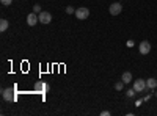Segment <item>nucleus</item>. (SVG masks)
I'll list each match as a JSON object with an SVG mask.
<instances>
[{"mask_svg":"<svg viewBox=\"0 0 157 116\" xmlns=\"http://www.w3.org/2000/svg\"><path fill=\"white\" fill-rule=\"evenodd\" d=\"M88 16H90V9H88V8L80 6V8H77V9H75V17H77V19L85 21V19H88Z\"/></svg>","mask_w":157,"mask_h":116,"instance_id":"1","label":"nucleus"},{"mask_svg":"<svg viewBox=\"0 0 157 116\" xmlns=\"http://www.w3.org/2000/svg\"><path fill=\"white\" fill-rule=\"evenodd\" d=\"M148 86H146V80H143V79H137L134 82V89H135V93H141V91H145Z\"/></svg>","mask_w":157,"mask_h":116,"instance_id":"2","label":"nucleus"},{"mask_svg":"<svg viewBox=\"0 0 157 116\" xmlns=\"http://www.w3.org/2000/svg\"><path fill=\"white\" fill-rule=\"evenodd\" d=\"M109 11H110V14H112V16H118V14H120V13L123 11V5H121L120 2H115V3L110 5Z\"/></svg>","mask_w":157,"mask_h":116,"instance_id":"3","label":"nucleus"},{"mask_svg":"<svg viewBox=\"0 0 157 116\" xmlns=\"http://www.w3.org/2000/svg\"><path fill=\"white\" fill-rule=\"evenodd\" d=\"M38 17H39V22L44 24V25H47V24L52 21V14H50L49 11H41V13L38 14Z\"/></svg>","mask_w":157,"mask_h":116,"instance_id":"4","label":"nucleus"},{"mask_svg":"<svg viewBox=\"0 0 157 116\" xmlns=\"http://www.w3.org/2000/svg\"><path fill=\"white\" fill-rule=\"evenodd\" d=\"M138 50H140V54H141V55H148V54L151 52V43H148V41H141Z\"/></svg>","mask_w":157,"mask_h":116,"instance_id":"5","label":"nucleus"},{"mask_svg":"<svg viewBox=\"0 0 157 116\" xmlns=\"http://www.w3.org/2000/svg\"><path fill=\"white\" fill-rule=\"evenodd\" d=\"M2 96H3V99L5 100H14L16 97H14V91H13V88H6V89H3L2 91Z\"/></svg>","mask_w":157,"mask_h":116,"instance_id":"6","label":"nucleus"},{"mask_svg":"<svg viewBox=\"0 0 157 116\" xmlns=\"http://www.w3.org/2000/svg\"><path fill=\"white\" fill-rule=\"evenodd\" d=\"M35 91H36V93H47V91H49V85L44 83V82H38V83L35 85Z\"/></svg>","mask_w":157,"mask_h":116,"instance_id":"7","label":"nucleus"},{"mask_svg":"<svg viewBox=\"0 0 157 116\" xmlns=\"http://www.w3.org/2000/svg\"><path fill=\"white\" fill-rule=\"evenodd\" d=\"M38 21H39V17H38L36 13H30V14L27 16V24L30 25V27H35Z\"/></svg>","mask_w":157,"mask_h":116,"instance_id":"8","label":"nucleus"},{"mask_svg":"<svg viewBox=\"0 0 157 116\" xmlns=\"http://www.w3.org/2000/svg\"><path fill=\"white\" fill-rule=\"evenodd\" d=\"M8 27H10V22H8L6 19H2V21H0V32H6Z\"/></svg>","mask_w":157,"mask_h":116,"instance_id":"9","label":"nucleus"},{"mask_svg":"<svg viewBox=\"0 0 157 116\" xmlns=\"http://www.w3.org/2000/svg\"><path fill=\"white\" fill-rule=\"evenodd\" d=\"M121 80L124 83H130V82H132V74H130V72H124L123 77H121Z\"/></svg>","mask_w":157,"mask_h":116,"instance_id":"10","label":"nucleus"},{"mask_svg":"<svg viewBox=\"0 0 157 116\" xmlns=\"http://www.w3.org/2000/svg\"><path fill=\"white\" fill-rule=\"evenodd\" d=\"M146 86L151 88V89H154V88L157 86V80H155V79H148V80H146Z\"/></svg>","mask_w":157,"mask_h":116,"instance_id":"11","label":"nucleus"},{"mask_svg":"<svg viewBox=\"0 0 157 116\" xmlns=\"http://www.w3.org/2000/svg\"><path fill=\"white\" fill-rule=\"evenodd\" d=\"M124 85H126V83H124L123 80H121V82H118V83H115V89H118V91H121Z\"/></svg>","mask_w":157,"mask_h":116,"instance_id":"12","label":"nucleus"},{"mask_svg":"<svg viewBox=\"0 0 157 116\" xmlns=\"http://www.w3.org/2000/svg\"><path fill=\"white\" fill-rule=\"evenodd\" d=\"M43 9H41V6L39 5H33V13H36V14H39V13H41Z\"/></svg>","mask_w":157,"mask_h":116,"instance_id":"13","label":"nucleus"},{"mask_svg":"<svg viewBox=\"0 0 157 116\" xmlns=\"http://www.w3.org/2000/svg\"><path fill=\"white\" fill-rule=\"evenodd\" d=\"M0 2H2V5H5V6H10L13 3V0H0Z\"/></svg>","mask_w":157,"mask_h":116,"instance_id":"14","label":"nucleus"},{"mask_svg":"<svg viewBox=\"0 0 157 116\" xmlns=\"http://www.w3.org/2000/svg\"><path fill=\"white\" fill-rule=\"evenodd\" d=\"M66 13H68V14H72V13H75V9H74L72 6H68V8H66Z\"/></svg>","mask_w":157,"mask_h":116,"instance_id":"15","label":"nucleus"},{"mask_svg":"<svg viewBox=\"0 0 157 116\" xmlns=\"http://www.w3.org/2000/svg\"><path fill=\"white\" fill-rule=\"evenodd\" d=\"M134 93H135V89H134V88H132V89H129V91H127V96H129V97H132Z\"/></svg>","mask_w":157,"mask_h":116,"instance_id":"16","label":"nucleus"},{"mask_svg":"<svg viewBox=\"0 0 157 116\" xmlns=\"http://www.w3.org/2000/svg\"><path fill=\"white\" fill-rule=\"evenodd\" d=\"M109 114H110V111H102L101 113V116H109Z\"/></svg>","mask_w":157,"mask_h":116,"instance_id":"17","label":"nucleus"}]
</instances>
